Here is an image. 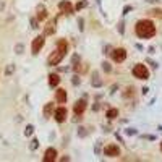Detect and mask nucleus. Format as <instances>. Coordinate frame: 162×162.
<instances>
[{"instance_id":"4","label":"nucleus","mask_w":162,"mask_h":162,"mask_svg":"<svg viewBox=\"0 0 162 162\" xmlns=\"http://www.w3.org/2000/svg\"><path fill=\"white\" fill-rule=\"evenodd\" d=\"M104 154L107 157H118V156H122L120 146H117V144H107V146L104 147Z\"/></svg>"},{"instance_id":"7","label":"nucleus","mask_w":162,"mask_h":162,"mask_svg":"<svg viewBox=\"0 0 162 162\" xmlns=\"http://www.w3.org/2000/svg\"><path fill=\"white\" fill-rule=\"evenodd\" d=\"M67 117H68V110H67L65 107H59V109L54 110V118H55V120H57L59 123L65 122Z\"/></svg>"},{"instance_id":"26","label":"nucleus","mask_w":162,"mask_h":162,"mask_svg":"<svg viewBox=\"0 0 162 162\" xmlns=\"http://www.w3.org/2000/svg\"><path fill=\"white\" fill-rule=\"evenodd\" d=\"M160 151H162V143H160Z\"/></svg>"},{"instance_id":"19","label":"nucleus","mask_w":162,"mask_h":162,"mask_svg":"<svg viewBox=\"0 0 162 162\" xmlns=\"http://www.w3.org/2000/svg\"><path fill=\"white\" fill-rule=\"evenodd\" d=\"M37 146H39V141H37V139H33V141H31V149L33 151L37 149Z\"/></svg>"},{"instance_id":"8","label":"nucleus","mask_w":162,"mask_h":162,"mask_svg":"<svg viewBox=\"0 0 162 162\" xmlns=\"http://www.w3.org/2000/svg\"><path fill=\"white\" fill-rule=\"evenodd\" d=\"M73 110H75V114L78 115V117H80V115H83V114H84V110H86V101H84V99L76 101V102H75Z\"/></svg>"},{"instance_id":"17","label":"nucleus","mask_w":162,"mask_h":162,"mask_svg":"<svg viewBox=\"0 0 162 162\" xmlns=\"http://www.w3.org/2000/svg\"><path fill=\"white\" fill-rule=\"evenodd\" d=\"M33 131H34V126H33V125H28L26 130H24V135H26V136H31Z\"/></svg>"},{"instance_id":"5","label":"nucleus","mask_w":162,"mask_h":162,"mask_svg":"<svg viewBox=\"0 0 162 162\" xmlns=\"http://www.w3.org/2000/svg\"><path fill=\"white\" fill-rule=\"evenodd\" d=\"M44 42H46L44 36H37V37H34L33 44H31V52H33L34 55H37L39 50H41L42 47H44Z\"/></svg>"},{"instance_id":"16","label":"nucleus","mask_w":162,"mask_h":162,"mask_svg":"<svg viewBox=\"0 0 162 162\" xmlns=\"http://www.w3.org/2000/svg\"><path fill=\"white\" fill-rule=\"evenodd\" d=\"M118 115V110L117 109H109L107 110V118H115Z\"/></svg>"},{"instance_id":"18","label":"nucleus","mask_w":162,"mask_h":162,"mask_svg":"<svg viewBox=\"0 0 162 162\" xmlns=\"http://www.w3.org/2000/svg\"><path fill=\"white\" fill-rule=\"evenodd\" d=\"M13 72H15V67H13V65H8V67H7V70H5V76H10Z\"/></svg>"},{"instance_id":"23","label":"nucleus","mask_w":162,"mask_h":162,"mask_svg":"<svg viewBox=\"0 0 162 162\" xmlns=\"http://www.w3.org/2000/svg\"><path fill=\"white\" fill-rule=\"evenodd\" d=\"M21 50H23V46L18 44V46H16V52H18V54H21Z\"/></svg>"},{"instance_id":"1","label":"nucleus","mask_w":162,"mask_h":162,"mask_svg":"<svg viewBox=\"0 0 162 162\" xmlns=\"http://www.w3.org/2000/svg\"><path fill=\"white\" fill-rule=\"evenodd\" d=\"M135 33L139 39H151L156 34V26L151 20H139L136 21Z\"/></svg>"},{"instance_id":"20","label":"nucleus","mask_w":162,"mask_h":162,"mask_svg":"<svg viewBox=\"0 0 162 162\" xmlns=\"http://www.w3.org/2000/svg\"><path fill=\"white\" fill-rule=\"evenodd\" d=\"M131 91H133V88H126V91H125V93H123V97H130V96L133 94Z\"/></svg>"},{"instance_id":"2","label":"nucleus","mask_w":162,"mask_h":162,"mask_svg":"<svg viewBox=\"0 0 162 162\" xmlns=\"http://www.w3.org/2000/svg\"><path fill=\"white\" fill-rule=\"evenodd\" d=\"M68 52V42L65 39H60L57 42V49L49 55V59H47V65H50V67H55V65H59V63L65 59V55Z\"/></svg>"},{"instance_id":"22","label":"nucleus","mask_w":162,"mask_h":162,"mask_svg":"<svg viewBox=\"0 0 162 162\" xmlns=\"http://www.w3.org/2000/svg\"><path fill=\"white\" fill-rule=\"evenodd\" d=\"M160 13H162L160 10H152V11H151V15H152V16H159Z\"/></svg>"},{"instance_id":"15","label":"nucleus","mask_w":162,"mask_h":162,"mask_svg":"<svg viewBox=\"0 0 162 162\" xmlns=\"http://www.w3.org/2000/svg\"><path fill=\"white\" fill-rule=\"evenodd\" d=\"M47 18V10L46 8H39L37 10V21H44Z\"/></svg>"},{"instance_id":"21","label":"nucleus","mask_w":162,"mask_h":162,"mask_svg":"<svg viewBox=\"0 0 162 162\" xmlns=\"http://www.w3.org/2000/svg\"><path fill=\"white\" fill-rule=\"evenodd\" d=\"M102 65H104V70H105V72H110V70H112V68H110V65H109L107 62H104Z\"/></svg>"},{"instance_id":"14","label":"nucleus","mask_w":162,"mask_h":162,"mask_svg":"<svg viewBox=\"0 0 162 162\" xmlns=\"http://www.w3.org/2000/svg\"><path fill=\"white\" fill-rule=\"evenodd\" d=\"M52 114H54V104L49 102V104H46V107H44V115L46 117H50Z\"/></svg>"},{"instance_id":"13","label":"nucleus","mask_w":162,"mask_h":162,"mask_svg":"<svg viewBox=\"0 0 162 162\" xmlns=\"http://www.w3.org/2000/svg\"><path fill=\"white\" fill-rule=\"evenodd\" d=\"M55 21H50L47 26H46V31H44V36H50V34H54V31H55Z\"/></svg>"},{"instance_id":"11","label":"nucleus","mask_w":162,"mask_h":162,"mask_svg":"<svg viewBox=\"0 0 162 162\" xmlns=\"http://www.w3.org/2000/svg\"><path fill=\"white\" fill-rule=\"evenodd\" d=\"M55 159H57V151H55L54 147H49L44 154V160L46 162H54Z\"/></svg>"},{"instance_id":"25","label":"nucleus","mask_w":162,"mask_h":162,"mask_svg":"<svg viewBox=\"0 0 162 162\" xmlns=\"http://www.w3.org/2000/svg\"><path fill=\"white\" fill-rule=\"evenodd\" d=\"M147 2H151V3H154V2H156V0H147Z\"/></svg>"},{"instance_id":"9","label":"nucleus","mask_w":162,"mask_h":162,"mask_svg":"<svg viewBox=\"0 0 162 162\" xmlns=\"http://www.w3.org/2000/svg\"><path fill=\"white\" fill-rule=\"evenodd\" d=\"M67 99H68V96H67V91L65 89L59 88L57 91H55V101H57L59 104H65Z\"/></svg>"},{"instance_id":"10","label":"nucleus","mask_w":162,"mask_h":162,"mask_svg":"<svg viewBox=\"0 0 162 162\" xmlns=\"http://www.w3.org/2000/svg\"><path fill=\"white\" fill-rule=\"evenodd\" d=\"M60 10L65 13V15H72L73 13V7H72V3L68 2V0H63V2H60Z\"/></svg>"},{"instance_id":"6","label":"nucleus","mask_w":162,"mask_h":162,"mask_svg":"<svg viewBox=\"0 0 162 162\" xmlns=\"http://www.w3.org/2000/svg\"><path fill=\"white\" fill-rule=\"evenodd\" d=\"M112 57H114V62L122 63L126 59V50L123 47H117V49H114V52H112Z\"/></svg>"},{"instance_id":"3","label":"nucleus","mask_w":162,"mask_h":162,"mask_svg":"<svg viewBox=\"0 0 162 162\" xmlns=\"http://www.w3.org/2000/svg\"><path fill=\"white\" fill-rule=\"evenodd\" d=\"M133 75H135V78H138V80H147L149 78V70H147L146 65H143V63H136V65L133 67Z\"/></svg>"},{"instance_id":"24","label":"nucleus","mask_w":162,"mask_h":162,"mask_svg":"<svg viewBox=\"0 0 162 162\" xmlns=\"http://www.w3.org/2000/svg\"><path fill=\"white\" fill-rule=\"evenodd\" d=\"M83 7H84V2H80L78 5H76V8H83Z\"/></svg>"},{"instance_id":"12","label":"nucleus","mask_w":162,"mask_h":162,"mask_svg":"<svg viewBox=\"0 0 162 162\" xmlns=\"http://www.w3.org/2000/svg\"><path fill=\"white\" fill-rule=\"evenodd\" d=\"M59 83H60V76L59 75H55V73H52L50 76H49V84H50L52 88H55V86H59Z\"/></svg>"}]
</instances>
